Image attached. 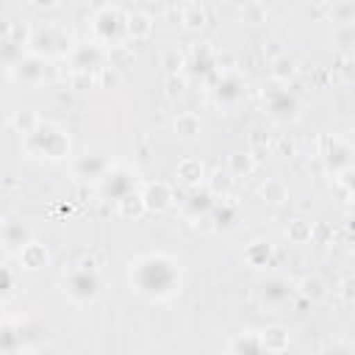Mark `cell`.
<instances>
[{"mask_svg": "<svg viewBox=\"0 0 355 355\" xmlns=\"http://www.w3.org/2000/svg\"><path fill=\"white\" fill-rule=\"evenodd\" d=\"M178 175H180L186 183H194V180H200V175H202V166L189 158V161H183V164L178 166Z\"/></svg>", "mask_w": 355, "mask_h": 355, "instance_id": "cell-8", "label": "cell"}, {"mask_svg": "<svg viewBox=\"0 0 355 355\" xmlns=\"http://www.w3.org/2000/svg\"><path fill=\"white\" fill-rule=\"evenodd\" d=\"M130 280H136V291L144 297H169L178 288V263L166 255H147L136 261L130 269Z\"/></svg>", "mask_w": 355, "mask_h": 355, "instance_id": "cell-1", "label": "cell"}, {"mask_svg": "<svg viewBox=\"0 0 355 355\" xmlns=\"http://www.w3.org/2000/svg\"><path fill=\"white\" fill-rule=\"evenodd\" d=\"M150 28H153V25H150V19H147L144 14H130V17H128V31H130L133 39H144V36L150 33Z\"/></svg>", "mask_w": 355, "mask_h": 355, "instance_id": "cell-6", "label": "cell"}, {"mask_svg": "<svg viewBox=\"0 0 355 355\" xmlns=\"http://www.w3.org/2000/svg\"><path fill=\"white\" fill-rule=\"evenodd\" d=\"M11 288V275L6 269H0V294H6Z\"/></svg>", "mask_w": 355, "mask_h": 355, "instance_id": "cell-11", "label": "cell"}, {"mask_svg": "<svg viewBox=\"0 0 355 355\" xmlns=\"http://www.w3.org/2000/svg\"><path fill=\"white\" fill-rule=\"evenodd\" d=\"M39 8H50V6H55V0H33Z\"/></svg>", "mask_w": 355, "mask_h": 355, "instance_id": "cell-12", "label": "cell"}, {"mask_svg": "<svg viewBox=\"0 0 355 355\" xmlns=\"http://www.w3.org/2000/svg\"><path fill=\"white\" fill-rule=\"evenodd\" d=\"M17 75H19V78H25V80H39V78H44V67H42V61H39V58H28L25 64H19Z\"/></svg>", "mask_w": 355, "mask_h": 355, "instance_id": "cell-7", "label": "cell"}, {"mask_svg": "<svg viewBox=\"0 0 355 355\" xmlns=\"http://www.w3.org/2000/svg\"><path fill=\"white\" fill-rule=\"evenodd\" d=\"M64 291H67L72 300H80V302L92 300V297L97 294V277H94V272H92L89 266L69 272V277H67V283H64Z\"/></svg>", "mask_w": 355, "mask_h": 355, "instance_id": "cell-3", "label": "cell"}, {"mask_svg": "<svg viewBox=\"0 0 355 355\" xmlns=\"http://www.w3.org/2000/svg\"><path fill=\"white\" fill-rule=\"evenodd\" d=\"M164 61H166V69H169V72L180 69V64H183V58H180V55L175 58V53H166V55H164Z\"/></svg>", "mask_w": 355, "mask_h": 355, "instance_id": "cell-10", "label": "cell"}, {"mask_svg": "<svg viewBox=\"0 0 355 355\" xmlns=\"http://www.w3.org/2000/svg\"><path fill=\"white\" fill-rule=\"evenodd\" d=\"M302 291H305L308 297H313V300H319V297L324 294V291H322V283H319V280H305V283H302Z\"/></svg>", "mask_w": 355, "mask_h": 355, "instance_id": "cell-9", "label": "cell"}, {"mask_svg": "<svg viewBox=\"0 0 355 355\" xmlns=\"http://www.w3.org/2000/svg\"><path fill=\"white\" fill-rule=\"evenodd\" d=\"M139 197H141L144 208H150V211H164V208H169L172 191H169L166 183H150V186L144 189V194H139Z\"/></svg>", "mask_w": 355, "mask_h": 355, "instance_id": "cell-4", "label": "cell"}, {"mask_svg": "<svg viewBox=\"0 0 355 355\" xmlns=\"http://www.w3.org/2000/svg\"><path fill=\"white\" fill-rule=\"evenodd\" d=\"M175 130H178L183 139H194V136L200 133V119H197L194 114H180V116L175 119Z\"/></svg>", "mask_w": 355, "mask_h": 355, "instance_id": "cell-5", "label": "cell"}, {"mask_svg": "<svg viewBox=\"0 0 355 355\" xmlns=\"http://www.w3.org/2000/svg\"><path fill=\"white\" fill-rule=\"evenodd\" d=\"M31 150L47 158H64L69 153V139L58 128H33L31 130Z\"/></svg>", "mask_w": 355, "mask_h": 355, "instance_id": "cell-2", "label": "cell"}]
</instances>
